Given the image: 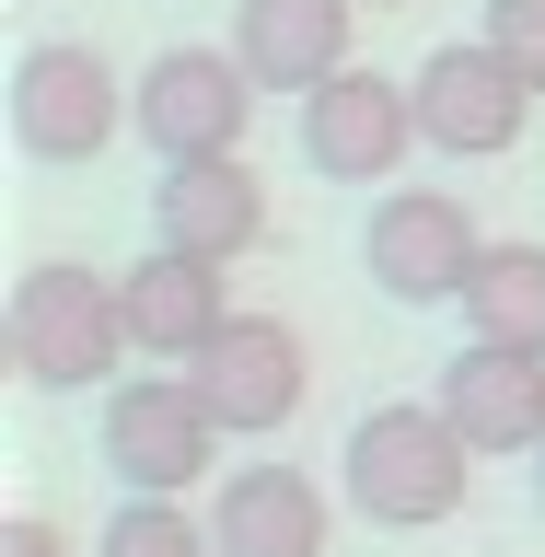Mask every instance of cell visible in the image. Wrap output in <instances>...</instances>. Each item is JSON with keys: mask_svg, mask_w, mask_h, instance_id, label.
Listing matches in <instances>:
<instances>
[{"mask_svg": "<svg viewBox=\"0 0 545 557\" xmlns=\"http://www.w3.org/2000/svg\"><path fill=\"white\" fill-rule=\"evenodd\" d=\"M337 476H348V511H360V522H383V534H430V522L465 511L476 442L442 418V395H430V407H372L360 430H348Z\"/></svg>", "mask_w": 545, "mask_h": 557, "instance_id": "6da1fadb", "label": "cell"}, {"mask_svg": "<svg viewBox=\"0 0 545 557\" xmlns=\"http://www.w3.org/2000/svg\"><path fill=\"white\" fill-rule=\"evenodd\" d=\"M116 348H128L116 278L70 268V256H47V268L12 278V302H0V360H12V383H35V395H82V383L116 372Z\"/></svg>", "mask_w": 545, "mask_h": 557, "instance_id": "7a4b0ae2", "label": "cell"}, {"mask_svg": "<svg viewBox=\"0 0 545 557\" xmlns=\"http://www.w3.org/2000/svg\"><path fill=\"white\" fill-rule=\"evenodd\" d=\"M116 116H128V82L104 70V47H82V35H35L24 59H12V151L47 174L94 163L104 139H116Z\"/></svg>", "mask_w": 545, "mask_h": 557, "instance_id": "3957f363", "label": "cell"}, {"mask_svg": "<svg viewBox=\"0 0 545 557\" xmlns=\"http://www.w3.org/2000/svg\"><path fill=\"white\" fill-rule=\"evenodd\" d=\"M487 233H476V209L453 198V186H383L372 209H360V268H372L383 302H465V278H476Z\"/></svg>", "mask_w": 545, "mask_h": 557, "instance_id": "277c9868", "label": "cell"}, {"mask_svg": "<svg viewBox=\"0 0 545 557\" xmlns=\"http://www.w3.org/2000/svg\"><path fill=\"white\" fill-rule=\"evenodd\" d=\"M256 94H268V82L244 70V47H163V59L128 82V128H139V151H163V163L244 151Z\"/></svg>", "mask_w": 545, "mask_h": 557, "instance_id": "5b68a950", "label": "cell"}, {"mask_svg": "<svg viewBox=\"0 0 545 557\" xmlns=\"http://www.w3.org/2000/svg\"><path fill=\"white\" fill-rule=\"evenodd\" d=\"M221 418H209V395L186 372H128L116 395H104V430H94V453H104V476L116 487H163V499H186V487L221 465Z\"/></svg>", "mask_w": 545, "mask_h": 557, "instance_id": "8992f818", "label": "cell"}, {"mask_svg": "<svg viewBox=\"0 0 545 557\" xmlns=\"http://www.w3.org/2000/svg\"><path fill=\"white\" fill-rule=\"evenodd\" d=\"M407 139H418V82L395 70H325L302 94V163L325 186H395L407 174Z\"/></svg>", "mask_w": 545, "mask_h": 557, "instance_id": "52a82bcc", "label": "cell"}, {"mask_svg": "<svg viewBox=\"0 0 545 557\" xmlns=\"http://www.w3.org/2000/svg\"><path fill=\"white\" fill-rule=\"evenodd\" d=\"M186 383L209 395V418H221L233 442H268V430H290V407H302V383H313L302 325H290V313H233V325L186 360Z\"/></svg>", "mask_w": 545, "mask_h": 557, "instance_id": "ba28073f", "label": "cell"}, {"mask_svg": "<svg viewBox=\"0 0 545 557\" xmlns=\"http://www.w3.org/2000/svg\"><path fill=\"white\" fill-rule=\"evenodd\" d=\"M522 116H534V82H522L487 35H465V47H430L418 59V139L430 151H453V163H487V151H511Z\"/></svg>", "mask_w": 545, "mask_h": 557, "instance_id": "9c48e42d", "label": "cell"}, {"mask_svg": "<svg viewBox=\"0 0 545 557\" xmlns=\"http://www.w3.org/2000/svg\"><path fill=\"white\" fill-rule=\"evenodd\" d=\"M151 244H186L209 268L256 256V244H268V186H256V163H244V151L163 163V186H151Z\"/></svg>", "mask_w": 545, "mask_h": 557, "instance_id": "30bf717a", "label": "cell"}, {"mask_svg": "<svg viewBox=\"0 0 545 557\" xmlns=\"http://www.w3.org/2000/svg\"><path fill=\"white\" fill-rule=\"evenodd\" d=\"M442 418L476 453H545V348H499L465 337L442 360Z\"/></svg>", "mask_w": 545, "mask_h": 557, "instance_id": "8fae6325", "label": "cell"}, {"mask_svg": "<svg viewBox=\"0 0 545 557\" xmlns=\"http://www.w3.org/2000/svg\"><path fill=\"white\" fill-rule=\"evenodd\" d=\"M325 534H337V511H325L313 465H233L221 476V511H209L221 557H325Z\"/></svg>", "mask_w": 545, "mask_h": 557, "instance_id": "7c38bea8", "label": "cell"}, {"mask_svg": "<svg viewBox=\"0 0 545 557\" xmlns=\"http://www.w3.org/2000/svg\"><path fill=\"white\" fill-rule=\"evenodd\" d=\"M116 313H128V348H151V360H198V348L233 325L221 268H209V256H186V244H151V256L116 278Z\"/></svg>", "mask_w": 545, "mask_h": 557, "instance_id": "4fadbf2b", "label": "cell"}, {"mask_svg": "<svg viewBox=\"0 0 545 557\" xmlns=\"http://www.w3.org/2000/svg\"><path fill=\"white\" fill-rule=\"evenodd\" d=\"M348 24H360V0H244L233 47L268 94H313L325 70H348Z\"/></svg>", "mask_w": 545, "mask_h": 557, "instance_id": "5bb4252c", "label": "cell"}, {"mask_svg": "<svg viewBox=\"0 0 545 557\" xmlns=\"http://www.w3.org/2000/svg\"><path fill=\"white\" fill-rule=\"evenodd\" d=\"M453 313H465V337H499V348H545V244H487Z\"/></svg>", "mask_w": 545, "mask_h": 557, "instance_id": "9a60e30c", "label": "cell"}, {"mask_svg": "<svg viewBox=\"0 0 545 557\" xmlns=\"http://www.w3.org/2000/svg\"><path fill=\"white\" fill-rule=\"evenodd\" d=\"M94 557H221V546H209V522L186 511V499H163V487H116V522H104Z\"/></svg>", "mask_w": 545, "mask_h": 557, "instance_id": "2e32d148", "label": "cell"}, {"mask_svg": "<svg viewBox=\"0 0 545 557\" xmlns=\"http://www.w3.org/2000/svg\"><path fill=\"white\" fill-rule=\"evenodd\" d=\"M487 47H499V59H511L522 70V82H534V94H545V0H487Z\"/></svg>", "mask_w": 545, "mask_h": 557, "instance_id": "e0dca14e", "label": "cell"}, {"mask_svg": "<svg viewBox=\"0 0 545 557\" xmlns=\"http://www.w3.org/2000/svg\"><path fill=\"white\" fill-rule=\"evenodd\" d=\"M0 557H70V534L47 511H12V522H0Z\"/></svg>", "mask_w": 545, "mask_h": 557, "instance_id": "ac0fdd59", "label": "cell"}, {"mask_svg": "<svg viewBox=\"0 0 545 557\" xmlns=\"http://www.w3.org/2000/svg\"><path fill=\"white\" fill-rule=\"evenodd\" d=\"M360 12H418V0H360Z\"/></svg>", "mask_w": 545, "mask_h": 557, "instance_id": "d6986e66", "label": "cell"}, {"mask_svg": "<svg viewBox=\"0 0 545 557\" xmlns=\"http://www.w3.org/2000/svg\"><path fill=\"white\" fill-rule=\"evenodd\" d=\"M534 511H545V453H534Z\"/></svg>", "mask_w": 545, "mask_h": 557, "instance_id": "ffe728a7", "label": "cell"}]
</instances>
